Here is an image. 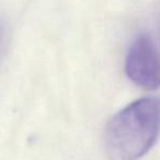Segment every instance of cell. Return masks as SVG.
<instances>
[{
  "label": "cell",
  "instance_id": "obj_1",
  "mask_svg": "<svg viewBox=\"0 0 160 160\" xmlns=\"http://www.w3.org/2000/svg\"><path fill=\"white\" fill-rule=\"evenodd\" d=\"M160 133V99L144 97L115 113L104 131L109 160H138L155 145Z\"/></svg>",
  "mask_w": 160,
  "mask_h": 160
},
{
  "label": "cell",
  "instance_id": "obj_2",
  "mask_svg": "<svg viewBox=\"0 0 160 160\" xmlns=\"http://www.w3.org/2000/svg\"><path fill=\"white\" fill-rule=\"evenodd\" d=\"M125 73L134 84L146 91L160 87V51L147 35H139L130 46Z\"/></svg>",
  "mask_w": 160,
  "mask_h": 160
},
{
  "label": "cell",
  "instance_id": "obj_3",
  "mask_svg": "<svg viewBox=\"0 0 160 160\" xmlns=\"http://www.w3.org/2000/svg\"><path fill=\"white\" fill-rule=\"evenodd\" d=\"M2 37H3V25H2L1 21H0V47H1Z\"/></svg>",
  "mask_w": 160,
  "mask_h": 160
}]
</instances>
